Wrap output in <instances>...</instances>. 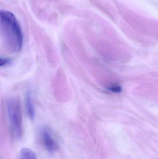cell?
I'll use <instances>...</instances> for the list:
<instances>
[{
	"label": "cell",
	"instance_id": "7a4b0ae2",
	"mask_svg": "<svg viewBox=\"0 0 158 159\" xmlns=\"http://www.w3.org/2000/svg\"><path fill=\"white\" fill-rule=\"evenodd\" d=\"M7 110L12 134L16 139L19 140L23 133L22 113L19 101L15 98L9 100L7 102Z\"/></svg>",
	"mask_w": 158,
	"mask_h": 159
},
{
	"label": "cell",
	"instance_id": "277c9868",
	"mask_svg": "<svg viewBox=\"0 0 158 159\" xmlns=\"http://www.w3.org/2000/svg\"><path fill=\"white\" fill-rule=\"evenodd\" d=\"M26 105L29 117L31 119H33L35 116V112H34V107L32 104V98L30 92H28L26 94Z\"/></svg>",
	"mask_w": 158,
	"mask_h": 159
},
{
	"label": "cell",
	"instance_id": "52a82bcc",
	"mask_svg": "<svg viewBox=\"0 0 158 159\" xmlns=\"http://www.w3.org/2000/svg\"><path fill=\"white\" fill-rule=\"evenodd\" d=\"M11 62V61L8 59H1L0 60V66H6L10 64Z\"/></svg>",
	"mask_w": 158,
	"mask_h": 159
},
{
	"label": "cell",
	"instance_id": "3957f363",
	"mask_svg": "<svg viewBox=\"0 0 158 159\" xmlns=\"http://www.w3.org/2000/svg\"><path fill=\"white\" fill-rule=\"evenodd\" d=\"M41 139L45 148L49 153L53 154L57 149V144L51 133L46 129L41 132Z\"/></svg>",
	"mask_w": 158,
	"mask_h": 159
},
{
	"label": "cell",
	"instance_id": "5b68a950",
	"mask_svg": "<svg viewBox=\"0 0 158 159\" xmlns=\"http://www.w3.org/2000/svg\"><path fill=\"white\" fill-rule=\"evenodd\" d=\"M19 159H37L33 151L29 148H24L19 153Z\"/></svg>",
	"mask_w": 158,
	"mask_h": 159
},
{
	"label": "cell",
	"instance_id": "8992f818",
	"mask_svg": "<svg viewBox=\"0 0 158 159\" xmlns=\"http://www.w3.org/2000/svg\"><path fill=\"white\" fill-rule=\"evenodd\" d=\"M109 90L113 92L118 93L121 91L122 89L120 86H118V85H114L109 87Z\"/></svg>",
	"mask_w": 158,
	"mask_h": 159
},
{
	"label": "cell",
	"instance_id": "6da1fadb",
	"mask_svg": "<svg viewBox=\"0 0 158 159\" xmlns=\"http://www.w3.org/2000/svg\"><path fill=\"white\" fill-rule=\"evenodd\" d=\"M0 25L4 39L11 44L15 50H20L23 44V36L15 16L8 11L2 10L0 12Z\"/></svg>",
	"mask_w": 158,
	"mask_h": 159
}]
</instances>
